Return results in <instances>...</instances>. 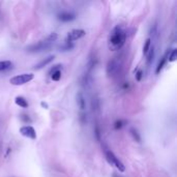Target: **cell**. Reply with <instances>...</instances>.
<instances>
[{
    "label": "cell",
    "mask_w": 177,
    "mask_h": 177,
    "mask_svg": "<svg viewBox=\"0 0 177 177\" xmlns=\"http://www.w3.org/2000/svg\"><path fill=\"white\" fill-rule=\"evenodd\" d=\"M60 65H56L54 69H51V73H52V75H51V78H52L53 81H59L60 78H61V72L58 69V67Z\"/></svg>",
    "instance_id": "7c38bea8"
},
{
    "label": "cell",
    "mask_w": 177,
    "mask_h": 177,
    "mask_svg": "<svg viewBox=\"0 0 177 177\" xmlns=\"http://www.w3.org/2000/svg\"><path fill=\"white\" fill-rule=\"evenodd\" d=\"M41 106H43V107H44V108H45V109H48V105H47L46 102H41Z\"/></svg>",
    "instance_id": "cb8c5ba5"
},
{
    "label": "cell",
    "mask_w": 177,
    "mask_h": 177,
    "mask_svg": "<svg viewBox=\"0 0 177 177\" xmlns=\"http://www.w3.org/2000/svg\"><path fill=\"white\" fill-rule=\"evenodd\" d=\"M120 62L117 59H112L108 62L107 65V74L108 76H115L120 69Z\"/></svg>",
    "instance_id": "8992f818"
},
{
    "label": "cell",
    "mask_w": 177,
    "mask_h": 177,
    "mask_svg": "<svg viewBox=\"0 0 177 177\" xmlns=\"http://www.w3.org/2000/svg\"><path fill=\"white\" fill-rule=\"evenodd\" d=\"M16 104L20 106L21 108H28V102L23 96H17L15 99Z\"/></svg>",
    "instance_id": "4fadbf2b"
},
{
    "label": "cell",
    "mask_w": 177,
    "mask_h": 177,
    "mask_svg": "<svg viewBox=\"0 0 177 177\" xmlns=\"http://www.w3.org/2000/svg\"><path fill=\"white\" fill-rule=\"evenodd\" d=\"M169 53H170V50H168L166 53H165V55L162 57V59L160 60V62H158V65L157 67V74H160V72L162 71L163 69H164L165 64L167 63L168 61V56H169Z\"/></svg>",
    "instance_id": "8fae6325"
},
{
    "label": "cell",
    "mask_w": 177,
    "mask_h": 177,
    "mask_svg": "<svg viewBox=\"0 0 177 177\" xmlns=\"http://www.w3.org/2000/svg\"><path fill=\"white\" fill-rule=\"evenodd\" d=\"M20 133L22 136L26 137V138H29L31 140H35L36 139V133L35 130L33 129L30 125H25V127H22L20 129Z\"/></svg>",
    "instance_id": "52a82bcc"
},
{
    "label": "cell",
    "mask_w": 177,
    "mask_h": 177,
    "mask_svg": "<svg viewBox=\"0 0 177 177\" xmlns=\"http://www.w3.org/2000/svg\"><path fill=\"white\" fill-rule=\"evenodd\" d=\"M86 34L85 30L83 29H73L67 33L66 36V41L67 43H73L75 41H78L81 37H83Z\"/></svg>",
    "instance_id": "5b68a950"
},
{
    "label": "cell",
    "mask_w": 177,
    "mask_h": 177,
    "mask_svg": "<svg viewBox=\"0 0 177 177\" xmlns=\"http://www.w3.org/2000/svg\"><path fill=\"white\" fill-rule=\"evenodd\" d=\"M130 135L133 136V138H134L135 141H137V142H140V141H141V137H140L138 130H135V129H130Z\"/></svg>",
    "instance_id": "ac0fdd59"
},
{
    "label": "cell",
    "mask_w": 177,
    "mask_h": 177,
    "mask_svg": "<svg viewBox=\"0 0 177 177\" xmlns=\"http://www.w3.org/2000/svg\"><path fill=\"white\" fill-rule=\"evenodd\" d=\"M34 78V75L33 74H22V75H19V76H16L14 78H11L9 80L11 84L16 86H20V85H24L28 82L32 80Z\"/></svg>",
    "instance_id": "3957f363"
},
{
    "label": "cell",
    "mask_w": 177,
    "mask_h": 177,
    "mask_svg": "<svg viewBox=\"0 0 177 177\" xmlns=\"http://www.w3.org/2000/svg\"><path fill=\"white\" fill-rule=\"evenodd\" d=\"M176 58H177V50L176 49H173L172 51H170L169 56H168V60L170 62H173L176 60Z\"/></svg>",
    "instance_id": "2e32d148"
},
{
    "label": "cell",
    "mask_w": 177,
    "mask_h": 177,
    "mask_svg": "<svg viewBox=\"0 0 177 177\" xmlns=\"http://www.w3.org/2000/svg\"><path fill=\"white\" fill-rule=\"evenodd\" d=\"M76 19V16L73 13H69V11H62L58 15V20L62 21V22H71Z\"/></svg>",
    "instance_id": "ba28073f"
},
{
    "label": "cell",
    "mask_w": 177,
    "mask_h": 177,
    "mask_svg": "<svg viewBox=\"0 0 177 177\" xmlns=\"http://www.w3.org/2000/svg\"><path fill=\"white\" fill-rule=\"evenodd\" d=\"M153 59H154V49L150 48L149 52L147 53V65L149 66L151 63H152Z\"/></svg>",
    "instance_id": "5bb4252c"
},
{
    "label": "cell",
    "mask_w": 177,
    "mask_h": 177,
    "mask_svg": "<svg viewBox=\"0 0 177 177\" xmlns=\"http://www.w3.org/2000/svg\"><path fill=\"white\" fill-rule=\"evenodd\" d=\"M46 38L48 39L49 41H51V43H54L56 39L58 38V35H57V33H55V32H52V33H51L50 35L47 36Z\"/></svg>",
    "instance_id": "d6986e66"
},
{
    "label": "cell",
    "mask_w": 177,
    "mask_h": 177,
    "mask_svg": "<svg viewBox=\"0 0 177 177\" xmlns=\"http://www.w3.org/2000/svg\"><path fill=\"white\" fill-rule=\"evenodd\" d=\"M123 123H124V121H122V120H118V121H116L115 122V125H114V127H115L116 130H118V129H121V127H123Z\"/></svg>",
    "instance_id": "44dd1931"
},
{
    "label": "cell",
    "mask_w": 177,
    "mask_h": 177,
    "mask_svg": "<svg viewBox=\"0 0 177 177\" xmlns=\"http://www.w3.org/2000/svg\"><path fill=\"white\" fill-rule=\"evenodd\" d=\"M150 46H151V39L147 38L146 39V41H145V44H144V47H143L144 55H147V53L149 52V50H150Z\"/></svg>",
    "instance_id": "e0dca14e"
},
{
    "label": "cell",
    "mask_w": 177,
    "mask_h": 177,
    "mask_svg": "<svg viewBox=\"0 0 177 177\" xmlns=\"http://www.w3.org/2000/svg\"><path fill=\"white\" fill-rule=\"evenodd\" d=\"M77 104H78V107L82 112L86 109V99L82 92H79L77 94Z\"/></svg>",
    "instance_id": "9c48e42d"
},
{
    "label": "cell",
    "mask_w": 177,
    "mask_h": 177,
    "mask_svg": "<svg viewBox=\"0 0 177 177\" xmlns=\"http://www.w3.org/2000/svg\"><path fill=\"white\" fill-rule=\"evenodd\" d=\"M53 60H54V56H49V57L45 58L44 60H41L39 63H37L35 66H34V69H41L43 67L47 66L49 63H51Z\"/></svg>",
    "instance_id": "30bf717a"
},
{
    "label": "cell",
    "mask_w": 177,
    "mask_h": 177,
    "mask_svg": "<svg viewBox=\"0 0 177 177\" xmlns=\"http://www.w3.org/2000/svg\"><path fill=\"white\" fill-rule=\"evenodd\" d=\"M53 43L49 41L48 39L45 38L44 41H41L36 44H33V45H30L26 48V51L28 53H41L44 52V51H47L52 47Z\"/></svg>",
    "instance_id": "7a4b0ae2"
},
{
    "label": "cell",
    "mask_w": 177,
    "mask_h": 177,
    "mask_svg": "<svg viewBox=\"0 0 177 177\" xmlns=\"http://www.w3.org/2000/svg\"><path fill=\"white\" fill-rule=\"evenodd\" d=\"M142 77H143V71L142 69H138V72L136 73V80L141 81Z\"/></svg>",
    "instance_id": "7402d4cb"
},
{
    "label": "cell",
    "mask_w": 177,
    "mask_h": 177,
    "mask_svg": "<svg viewBox=\"0 0 177 177\" xmlns=\"http://www.w3.org/2000/svg\"><path fill=\"white\" fill-rule=\"evenodd\" d=\"M127 39V33L120 26L115 27L111 31L108 39V47L111 51H117L122 48Z\"/></svg>",
    "instance_id": "6da1fadb"
},
{
    "label": "cell",
    "mask_w": 177,
    "mask_h": 177,
    "mask_svg": "<svg viewBox=\"0 0 177 177\" xmlns=\"http://www.w3.org/2000/svg\"><path fill=\"white\" fill-rule=\"evenodd\" d=\"M106 157L111 165H113L114 167H116L118 170H119V172H124V170H125L124 165L118 160V157H116L111 150H106Z\"/></svg>",
    "instance_id": "277c9868"
},
{
    "label": "cell",
    "mask_w": 177,
    "mask_h": 177,
    "mask_svg": "<svg viewBox=\"0 0 177 177\" xmlns=\"http://www.w3.org/2000/svg\"><path fill=\"white\" fill-rule=\"evenodd\" d=\"M73 47L74 46L72 45L71 43H67V41H66V43H65V45L62 46L60 49H62V51H69V50H71V49H73Z\"/></svg>",
    "instance_id": "ffe728a7"
},
{
    "label": "cell",
    "mask_w": 177,
    "mask_h": 177,
    "mask_svg": "<svg viewBox=\"0 0 177 177\" xmlns=\"http://www.w3.org/2000/svg\"><path fill=\"white\" fill-rule=\"evenodd\" d=\"M22 119L25 120V121H29V122L31 121V120H30L29 117H27V115H22Z\"/></svg>",
    "instance_id": "603a6c76"
},
{
    "label": "cell",
    "mask_w": 177,
    "mask_h": 177,
    "mask_svg": "<svg viewBox=\"0 0 177 177\" xmlns=\"http://www.w3.org/2000/svg\"><path fill=\"white\" fill-rule=\"evenodd\" d=\"M13 65L11 61L8 60H4V61H0V72L1 71H5V69H9V67Z\"/></svg>",
    "instance_id": "9a60e30c"
}]
</instances>
